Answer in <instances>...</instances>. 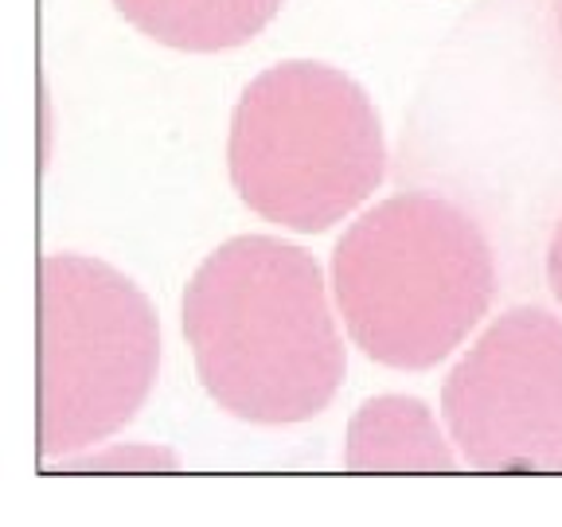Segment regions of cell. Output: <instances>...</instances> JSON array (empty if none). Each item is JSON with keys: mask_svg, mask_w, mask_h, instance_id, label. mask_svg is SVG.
<instances>
[{"mask_svg": "<svg viewBox=\"0 0 562 527\" xmlns=\"http://www.w3.org/2000/svg\"><path fill=\"white\" fill-rule=\"evenodd\" d=\"M547 281H551V293L562 305V220L551 235V246H547Z\"/></svg>", "mask_w": 562, "mask_h": 527, "instance_id": "obj_9", "label": "cell"}, {"mask_svg": "<svg viewBox=\"0 0 562 527\" xmlns=\"http://www.w3.org/2000/svg\"><path fill=\"white\" fill-rule=\"evenodd\" d=\"M336 313L351 344L395 371L449 360L488 316L496 258L461 203L434 192L386 195L333 250Z\"/></svg>", "mask_w": 562, "mask_h": 527, "instance_id": "obj_2", "label": "cell"}, {"mask_svg": "<svg viewBox=\"0 0 562 527\" xmlns=\"http://www.w3.org/2000/svg\"><path fill=\"white\" fill-rule=\"evenodd\" d=\"M227 172L266 223L297 235L333 231L386 180L375 102L328 63H278L250 79L231 114Z\"/></svg>", "mask_w": 562, "mask_h": 527, "instance_id": "obj_3", "label": "cell"}, {"mask_svg": "<svg viewBox=\"0 0 562 527\" xmlns=\"http://www.w3.org/2000/svg\"><path fill=\"white\" fill-rule=\"evenodd\" d=\"M285 0H114V9L153 44L215 55L250 44Z\"/></svg>", "mask_w": 562, "mask_h": 527, "instance_id": "obj_7", "label": "cell"}, {"mask_svg": "<svg viewBox=\"0 0 562 527\" xmlns=\"http://www.w3.org/2000/svg\"><path fill=\"white\" fill-rule=\"evenodd\" d=\"M441 418L476 473H562V316H496L449 371Z\"/></svg>", "mask_w": 562, "mask_h": 527, "instance_id": "obj_5", "label": "cell"}, {"mask_svg": "<svg viewBox=\"0 0 562 527\" xmlns=\"http://www.w3.org/2000/svg\"><path fill=\"white\" fill-rule=\"evenodd\" d=\"M461 466L434 411L414 395H379L356 411L344 441L351 473H453Z\"/></svg>", "mask_w": 562, "mask_h": 527, "instance_id": "obj_6", "label": "cell"}, {"mask_svg": "<svg viewBox=\"0 0 562 527\" xmlns=\"http://www.w3.org/2000/svg\"><path fill=\"white\" fill-rule=\"evenodd\" d=\"M160 375V321L137 281L102 258H40V457L122 434Z\"/></svg>", "mask_w": 562, "mask_h": 527, "instance_id": "obj_4", "label": "cell"}, {"mask_svg": "<svg viewBox=\"0 0 562 527\" xmlns=\"http://www.w3.org/2000/svg\"><path fill=\"white\" fill-rule=\"evenodd\" d=\"M180 321L211 403L255 426L325 414L348 371L325 273L285 238L215 246L188 281Z\"/></svg>", "mask_w": 562, "mask_h": 527, "instance_id": "obj_1", "label": "cell"}, {"mask_svg": "<svg viewBox=\"0 0 562 527\" xmlns=\"http://www.w3.org/2000/svg\"><path fill=\"white\" fill-rule=\"evenodd\" d=\"M47 469H67V473H176L180 457L168 446L149 441H110L105 449H79V453L55 457Z\"/></svg>", "mask_w": 562, "mask_h": 527, "instance_id": "obj_8", "label": "cell"}, {"mask_svg": "<svg viewBox=\"0 0 562 527\" xmlns=\"http://www.w3.org/2000/svg\"><path fill=\"white\" fill-rule=\"evenodd\" d=\"M554 27H559V44H562V0H554Z\"/></svg>", "mask_w": 562, "mask_h": 527, "instance_id": "obj_10", "label": "cell"}]
</instances>
